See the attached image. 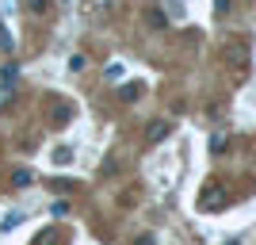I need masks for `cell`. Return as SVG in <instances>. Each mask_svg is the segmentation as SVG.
<instances>
[{"label":"cell","instance_id":"6","mask_svg":"<svg viewBox=\"0 0 256 245\" xmlns=\"http://www.w3.org/2000/svg\"><path fill=\"white\" fill-rule=\"evenodd\" d=\"M31 184H34L31 169H16V172H12V188H31Z\"/></svg>","mask_w":256,"mask_h":245},{"label":"cell","instance_id":"14","mask_svg":"<svg viewBox=\"0 0 256 245\" xmlns=\"http://www.w3.org/2000/svg\"><path fill=\"white\" fill-rule=\"evenodd\" d=\"M210 149H214V153H222V149H226V134H214V138H210Z\"/></svg>","mask_w":256,"mask_h":245},{"label":"cell","instance_id":"18","mask_svg":"<svg viewBox=\"0 0 256 245\" xmlns=\"http://www.w3.org/2000/svg\"><path fill=\"white\" fill-rule=\"evenodd\" d=\"M230 245H237V241H230Z\"/></svg>","mask_w":256,"mask_h":245},{"label":"cell","instance_id":"7","mask_svg":"<svg viewBox=\"0 0 256 245\" xmlns=\"http://www.w3.org/2000/svg\"><path fill=\"white\" fill-rule=\"evenodd\" d=\"M27 16H50V0H23Z\"/></svg>","mask_w":256,"mask_h":245},{"label":"cell","instance_id":"2","mask_svg":"<svg viewBox=\"0 0 256 245\" xmlns=\"http://www.w3.org/2000/svg\"><path fill=\"white\" fill-rule=\"evenodd\" d=\"M222 58L234 65V73L241 77V73H245V65H248V46L245 43H226L222 46Z\"/></svg>","mask_w":256,"mask_h":245},{"label":"cell","instance_id":"16","mask_svg":"<svg viewBox=\"0 0 256 245\" xmlns=\"http://www.w3.org/2000/svg\"><path fill=\"white\" fill-rule=\"evenodd\" d=\"M168 12L172 16H184V0H168Z\"/></svg>","mask_w":256,"mask_h":245},{"label":"cell","instance_id":"1","mask_svg":"<svg viewBox=\"0 0 256 245\" xmlns=\"http://www.w3.org/2000/svg\"><path fill=\"white\" fill-rule=\"evenodd\" d=\"M226 203H230V195H226L222 184H206L203 192H199V207H203V211H222Z\"/></svg>","mask_w":256,"mask_h":245},{"label":"cell","instance_id":"9","mask_svg":"<svg viewBox=\"0 0 256 245\" xmlns=\"http://www.w3.org/2000/svg\"><path fill=\"white\" fill-rule=\"evenodd\" d=\"M23 222V211H12L8 218H4V222H0V234H12V230H16V226Z\"/></svg>","mask_w":256,"mask_h":245},{"label":"cell","instance_id":"11","mask_svg":"<svg viewBox=\"0 0 256 245\" xmlns=\"http://www.w3.org/2000/svg\"><path fill=\"white\" fill-rule=\"evenodd\" d=\"M69 69H73V73H80V69H84V54H73V58H69Z\"/></svg>","mask_w":256,"mask_h":245},{"label":"cell","instance_id":"17","mask_svg":"<svg viewBox=\"0 0 256 245\" xmlns=\"http://www.w3.org/2000/svg\"><path fill=\"white\" fill-rule=\"evenodd\" d=\"M134 245H157V237H153V234H142V237H138Z\"/></svg>","mask_w":256,"mask_h":245},{"label":"cell","instance_id":"13","mask_svg":"<svg viewBox=\"0 0 256 245\" xmlns=\"http://www.w3.org/2000/svg\"><path fill=\"white\" fill-rule=\"evenodd\" d=\"M50 214H69V199H58V203L50 207Z\"/></svg>","mask_w":256,"mask_h":245},{"label":"cell","instance_id":"15","mask_svg":"<svg viewBox=\"0 0 256 245\" xmlns=\"http://www.w3.org/2000/svg\"><path fill=\"white\" fill-rule=\"evenodd\" d=\"M230 8H234V0H214V12H218V16H226Z\"/></svg>","mask_w":256,"mask_h":245},{"label":"cell","instance_id":"3","mask_svg":"<svg viewBox=\"0 0 256 245\" xmlns=\"http://www.w3.org/2000/svg\"><path fill=\"white\" fill-rule=\"evenodd\" d=\"M172 134V123H164V119H153L150 127H146V142L150 146H157V142H164Z\"/></svg>","mask_w":256,"mask_h":245},{"label":"cell","instance_id":"12","mask_svg":"<svg viewBox=\"0 0 256 245\" xmlns=\"http://www.w3.org/2000/svg\"><path fill=\"white\" fill-rule=\"evenodd\" d=\"M150 23H153V27H164V23H168V16H164V12H150Z\"/></svg>","mask_w":256,"mask_h":245},{"label":"cell","instance_id":"4","mask_svg":"<svg viewBox=\"0 0 256 245\" xmlns=\"http://www.w3.org/2000/svg\"><path fill=\"white\" fill-rule=\"evenodd\" d=\"M16 96V65H4V77H0V104H8Z\"/></svg>","mask_w":256,"mask_h":245},{"label":"cell","instance_id":"10","mask_svg":"<svg viewBox=\"0 0 256 245\" xmlns=\"http://www.w3.org/2000/svg\"><path fill=\"white\" fill-rule=\"evenodd\" d=\"M142 92H146V88H142V85H126V88H118V96L126 100V104H134V100H138Z\"/></svg>","mask_w":256,"mask_h":245},{"label":"cell","instance_id":"8","mask_svg":"<svg viewBox=\"0 0 256 245\" xmlns=\"http://www.w3.org/2000/svg\"><path fill=\"white\" fill-rule=\"evenodd\" d=\"M50 157H54V165H73V149H69V146H58Z\"/></svg>","mask_w":256,"mask_h":245},{"label":"cell","instance_id":"5","mask_svg":"<svg viewBox=\"0 0 256 245\" xmlns=\"http://www.w3.org/2000/svg\"><path fill=\"white\" fill-rule=\"evenodd\" d=\"M69 119H73V107H69V104H58V100H54V104H50V127H65Z\"/></svg>","mask_w":256,"mask_h":245}]
</instances>
